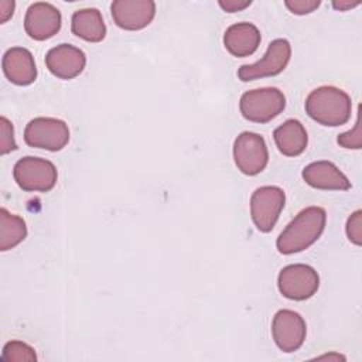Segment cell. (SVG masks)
Returning a JSON list of instances; mask_svg holds the SVG:
<instances>
[{
  "label": "cell",
  "instance_id": "8992f818",
  "mask_svg": "<svg viewBox=\"0 0 362 362\" xmlns=\"http://www.w3.org/2000/svg\"><path fill=\"white\" fill-rule=\"evenodd\" d=\"M24 141L30 147L59 151L69 141V129L61 119L35 117L24 129Z\"/></svg>",
  "mask_w": 362,
  "mask_h": 362
},
{
  "label": "cell",
  "instance_id": "d6986e66",
  "mask_svg": "<svg viewBox=\"0 0 362 362\" xmlns=\"http://www.w3.org/2000/svg\"><path fill=\"white\" fill-rule=\"evenodd\" d=\"M27 236V226L21 216L0 209V250L6 252L16 247Z\"/></svg>",
  "mask_w": 362,
  "mask_h": 362
},
{
  "label": "cell",
  "instance_id": "2e32d148",
  "mask_svg": "<svg viewBox=\"0 0 362 362\" xmlns=\"http://www.w3.org/2000/svg\"><path fill=\"white\" fill-rule=\"evenodd\" d=\"M260 31L252 23H236L226 28L223 34V45L229 54L238 58L252 55L260 45Z\"/></svg>",
  "mask_w": 362,
  "mask_h": 362
},
{
  "label": "cell",
  "instance_id": "9a60e30c",
  "mask_svg": "<svg viewBox=\"0 0 362 362\" xmlns=\"http://www.w3.org/2000/svg\"><path fill=\"white\" fill-rule=\"evenodd\" d=\"M303 180L317 189L346 191L351 188L348 177L331 161H314L303 168Z\"/></svg>",
  "mask_w": 362,
  "mask_h": 362
},
{
  "label": "cell",
  "instance_id": "8fae6325",
  "mask_svg": "<svg viewBox=\"0 0 362 362\" xmlns=\"http://www.w3.org/2000/svg\"><path fill=\"white\" fill-rule=\"evenodd\" d=\"M115 24L127 31L146 28L156 16L153 0H115L110 4Z\"/></svg>",
  "mask_w": 362,
  "mask_h": 362
},
{
  "label": "cell",
  "instance_id": "7c38bea8",
  "mask_svg": "<svg viewBox=\"0 0 362 362\" xmlns=\"http://www.w3.org/2000/svg\"><path fill=\"white\" fill-rule=\"evenodd\" d=\"M62 24L59 10L45 1L31 4L24 17V30L35 41H45L54 37Z\"/></svg>",
  "mask_w": 362,
  "mask_h": 362
},
{
  "label": "cell",
  "instance_id": "d4e9b609",
  "mask_svg": "<svg viewBox=\"0 0 362 362\" xmlns=\"http://www.w3.org/2000/svg\"><path fill=\"white\" fill-rule=\"evenodd\" d=\"M218 4L222 7L226 13H236L240 11L252 4L250 0H219Z\"/></svg>",
  "mask_w": 362,
  "mask_h": 362
},
{
  "label": "cell",
  "instance_id": "4fadbf2b",
  "mask_svg": "<svg viewBox=\"0 0 362 362\" xmlns=\"http://www.w3.org/2000/svg\"><path fill=\"white\" fill-rule=\"evenodd\" d=\"M45 65L54 76L68 81L82 74L86 65V55L75 45L59 44L47 52Z\"/></svg>",
  "mask_w": 362,
  "mask_h": 362
},
{
  "label": "cell",
  "instance_id": "ffe728a7",
  "mask_svg": "<svg viewBox=\"0 0 362 362\" xmlns=\"http://www.w3.org/2000/svg\"><path fill=\"white\" fill-rule=\"evenodd\" d=\"M1 359L8 362H33L37 361V354L33 346L23 341H8L3 346Z\"/></svg>",
  "mask_w": 362,
  "mask_h": 362
},
{
  "label": "cell",
  "instance_id": "277c9868",
  "mask_svg": "<svg viewBox=\"0 0 362 362\" xmlns=\"http://www.w3.org/2000/svg\"><path fill=\"white\" fill-rule=\"evenodd\" d=\"M13 177L23 191L48 192L57 184L58 171L49 160L27 156L14 164Z\"/></svg>",
  "mask_w": 362,
  "mask_h": 362
},
{
  "label": "cell",
  "instance_id": "52a82bcc",
  "mask_svg": "<svg viewBox=\"0 0 362 362\" xmlns=\"http://www.w3.org/2000/svg\"><path fill=\"white\" fill-rule=\"evenodd\" d=\"M286 204V194L280 187L264 185L250 197V216L260 232H270Z\"/></svg>",
  "mask_w": 362,
  "mask_h": 362
},
{
  "label": "cell",
  "instance_id": "603a6c76",
  "mask_svg": "<svg viewBox=\"0 0 362 362\" xmlns=\"http://www.w3.org/2000/svg\"><path fill=\"white\" fill-rule=\"evenodd\" d=\"M345 230L349 242H352L356 246L362 245V211L361 209L351 214V216L346 221Z\"/></svg>",
  "mask_w": 362,
  "mask_h": 362
},
{
  "label": "cell",
  "instance_id": "30bf717a",
  "mask_svg": "<svg viewBox=\"0 0 362 362\" xmlns=\"http://www.w3.org/2000/svg\"><path fill=\"white\" fill-rule=\"evenodd\" d=\"M272 335L280 351L287 354L294 352L305 341V321L293 310H279L272 321Z\"/></svg>",
  "mask_w": 362,
  "mask_h": 362
},
{
  "label": "cell",
  "instance_id": "ac0fdd59",
  "mask_svg": "<svg viewBox=\"0 0 362 362\" xmlns=\"http://www.w3.org/2000/svg\"><path fill=\"white\" fill-rule=\"evenodd\" d=\"M71 30L88 42H99L106 37V25L98 8L76 10L71 17Z\"/></svg>",
  "mask_w": 362,
  "mask_h": 362
},
{
  "label": "cell",
  "instance_id": "7a4b0ae2",
  "mask_svg": "<svg viewBox=\"0 0 362 362\" xmlns=\"http://www.w3.org/2000/svg\"><path fill=\"white\" fill-rule=\"evenodd\" d=\"M305 113L322 126L337 127L351 119L352 102L349 95L337 86H320L311 90L304 103Z\"/></svg>",
  "mask_w": 362,
  "mask_h": 362
},
{
  "label": "cell",
  "instance_id": "3957f363",
  "mask_svg": "<svg viewBox=\"0 0 362 362\" xmlns=\"http://www.w3.org/2000/svg\"><path fill=\"white\" fill-rule=\"evenodd\" d=\"M286 107V96L279 88H257L245 92L239 100L242 116L253 123H267Z\"/></svg>",
  "mask_w": 362,
  "mask_h": 362
},
{
  "label": "cell",
  "instance_id": "83f0119b",
  "mask_svg": "<svg viewBox=\"0 0 362 362\" xmlns=\"http://www.w3.org/2000/svg\"><path fill=\"white\" fill-rule=\"evenodd\" d=\"M318 359H335V361H339V359H345V356L339 355V354H329V355H321L318 356Z\"/></svg>",
  "mask_w": 362,
  "mask_h": 362
},
{
  "label": "cell",
  "instance_id": "ba28073f",
  "mask_svg": "<svg viewBox=\"0 0 362 362\" xmlns=\"http://www.w3.org/2000/svg\"><path fill=\"white\" fill-rule=\"evenodd\" d=\"M233 160L238 170L246 175H257L269 163L264 139L253 132L240 133L233 143Z\"/></svg>",
  "mask_w": 362,
  "mask_h": 362
},
{
  "label": "cell",
  "instance_id": "7402d4cb",
  "mask_svg": "<svg viewBox=\"0 0 362 362\" xmlns=\"http://www.w3.org/2000/svg\"><path fill=\"white\" fill-rule=\"evenodd\" d=\"M17 148V143L14 140V129L11 122L1 116L0 117V154H7Z\"/></svg>",
  "mask_w": 362,
  "mask_h": 362
},
{
  "label": "cell",
  "instance_id": "484cf974",
  "mask_svg": "<svg viewBox=\"0 0 362 362\" xmlns=\"http://www.w3.org/2000/svg\"><path fill=\"white\" fill-rule=\"evenodd\" d=\"M14 1L0 0V23H6L14 13Z\"/></svg>",
  "mask_w": 362,
  "mask_h": 362
},
{
  "label": "cell",
  "instance_id": "4316f807",
  "mask_svg": "<svg viewBox=\"0 0 362 362\" xmlns=\"http://www.w3.org/2000/svg\"><path fill=\"white\" fill-rule=\"evenodd\" d=\"M361 1H348V0H339V1H334L332 6L334 8L339 10V11H345V10H349V8H354L356 6H359Z\"/></svg>",
  "mask_w": 362,
  "mask_h": 362
},
{
  "label": "cell",
  "instance_id": "6da1fadb",
  "mask_svg": "<svg viewBox=\"0 0 362 362\" xmlns=\"http://www.w3.org/2000/svg\"><path fill=\"white\" fill-rule=\"evenodd\" d=\"M325 222L327 212L321 206H308L300 211L279 235L276 240L277 250L283 255L305 250L322 235Z\"/></svg>",
  "mask_w": 362,
  "mask_h": 362
},
{
  "label": "cell",
  "instance_id": "5b68a950",
  "mask_svg": "<svg viewBox=\"0 0 362 362\" xmlns=\"http://www.w3.org/2000/svg\"><path fill=\"white\" fill-rule=\"evenodd\" d=\"M277 286L286 298L304 301L317 293L320 287V276L314 267L303 263H294L280 270Z\"/></svg>",
  "mask_w": 362,
  "mask_h": 362
},
{
  "label": "cell",
  "instance_id": "cb8c5ba5",
  "mask_svg": "<svg viewBox=\"0 0 362 362\" xmlns=\"http://www.w3.org/2000/svg\"><path fill=\"white\" fill-rule=\"evenodd\" d=\"M284 4L293 14L304 16L317 10L321 1L320 0H286Z\"/></svg>",
  "mask_w": 362,
  "mask_h": 362
},
{
  "label": "cell",
  "instance_id": "e0dca14e",
  "mask_svg": "<svg viewBox=\"0 0 362 362\" xmlns=\"http://www.w3.org/2000/svg\"><path fill=\"white\" fill-rule=\"evenodd\" d=\"M274 143L279 151L287 157L300 156L308 144V136L303 123L297 119H288L273 132Z\"/></svg>",
  "mask_w": 362,
  "mask_h": 362
},
{
  "label": "cell",
  "instance_id": "9c48e42d",
  "mask_svg": "<svg viewBox=\"0 0 362 362\" xmlns=\"http://www.w3.org/2000/svg\"><path fill=\"white\" fill-rule=\"evenodd\" d=\"M291 57V45L286 38L273 40L264 57L250 65H242L238 69V78L242 82H249L266 76H274L284 71Z\"/></svg>",
  "mask_w": 362,
  "mask_h": 362
},
{
  "label": "cell",
  "instance_id": "5bb4252c",
  "mask_svg": "<svg viewBox=\"0 0 362 362\" xmlns=\"http://www.w3.org/2000/svg\"><path fill=\"white\" fill-rule=\"evenodd\" d=\"M1 68L6 78L18 86L31 85L37 78L34 57L23 47H13L7 49L1 59Z\"/></svg>",
  "mask_w": 362,
  "mask_h": 362
},
{
  "label": "cell",
  "instance_id": "44dd1931",
  "mask_svg": "<svg viewBox=\"0 0 362 362\" xmlns=\"http://www.w3.org/2000/svg\"><path fill=\"white\" fill-rule=\"evenodd\" d=\"M338 144L344 148H355L359 150L362 147V129H361V116H356V122L354 127L345 133L338 134Z\"/></svg>",
  "mask_w": 362,
  "mask_h": 362
}]
</instances>
